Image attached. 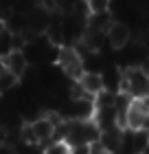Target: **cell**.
<instances>
[{"label":"cell","instance_id":"8992f818","mask_svg":"<svg viewBox=\"0 0 149 154\" xmlns=\"http://www.w3.org/2000/svg\"><path fill=\"white\" fill-rule=\"evenodd\" d=\"M97 108H94V99L92 97H83V99L70 101V115L68 119L73 121H94Z\"/></svg>","mask_w":149,"mask_h":154},{"label":"cell","instance_id":"2e32d148","mask_svg":"<svg viewBox=\"0 0 149 154\" xmlns=\"http://www.w3.org/2000/svg\"><path fill=\"white\" fill-rule=\"evenodd\" d=\"M143 154H149V141H147V145H145V150H143Z\"/></svg>","mask_w":149,"mask_h":154},{"label":"cell","instance_id":"8fae6325","mask_svg":"<svg viewBox=\"0 0 149 154\" xmlns=\"http://www.w3.org/2000/svg\"><path fill=\"white\" fill-rule=\"evenodd\" d=\"M112 2H114V0H86L90 16H99V13H110V11H112Z\"/></svg>","mask_w":149,"mask_h":154},{"label":"cell","instance_id":"9c48e42d","mask_svg":"<svg viewBox=\"0 0 149 154\" xmlns=\"http://www.w3.org/2000/svg\"><path fill=\"white\" fill-rule=\"evenodd\" d=\"M116 95L118 93H110V90H101L94 97V108L97 110H105V108H114L116 106Z\"/></svg>","mask_w":149,"mask_h":154},{"label":"cell","instance_id":"52a82bcc","mask_svg":"<svg viewBox=\"0 0 149 154\" xmlns=\"http://www.w3.org/2000/svg\"><path fill=\"white\" fill-rule=\"evenodd\" d=\"M2 68H7L9 73H13L18 79H22L24 73L29 71V60H26L24 51H13L2 60Z\"/></svg>","mask_w":149,"mask_h":154},{"label":"cell","instance_id":"6da1fadb","mask_svg":"<svg viewBox=\"0 0 149 154\" xmlns=\"http://www.w3.org/2000/svg\"><path fill=\"white\" fill-rule=\"evenodd\" d=\"M118 93L127 95L130 99H147L149 97V73L140 66L123 68V79H121Z\"/></svg>","mask_w":149,"mask_h":154},{"label":"cell","instance_id":"7a4b0ae2","mask_svg":"<svg viewBox=\"0 0 149 154\" xmlns=\"http://www.w3.org/2000/svg\"><path fill=\"white\" fill-rule=\"evenodd\" d=\"M55 64L59 66V71L66 75L70 82H79L81 79V75H83V60H81V55L77 53V48L73 44L59 48L57 62H55Z\"/></svg>","mask_w":149,"mask_h":154},{"label":"cell","instance_id":"277c9868","mask_svg":"<svg viewBox=\"0 0 149 154\" xmlns=\"http://www.w3.org/2000/svg\"><path fill=\"white\" fill-rule=\"evenodd\" d=\"M105 38H108V46L110 48L123 51V48H127L130 42H132V31H130V26H127L125 22L114 20V22L110 24V29L105 31Z\"/></svg>","mask_w":149,"mask_h":154},{"label":"cell","instance_id":"7c38bea8","mask_svg":"<svg viewBox=\"0 0 149 154\" xmlns=\"http://www.w3.org/2000/svg\"><path fill=\"white\" fill-rule=\"evenodd\" d=\"M44 154H73V148L66 141H53L44 148Z\"/></svg>","mask_w":149,"mask_h":154},{"label":"cell","instance_id":"5b68a950","mask_svg":"<svg viewBox=\"0 0 149 154\" xmlns=\"http://www.w3.org/2000/svg\"><path fill=\"white\" fill-rule=\"evenodd\" d=\"M147 115H149V106L147 103L143 99H132L130 106H127V112H125V130L138 132Z\"/></svg>","mask_w":149,"mask_h":154},{"label":"cell","instance_id":"30bf717a","mask_svg":"<svg viewBox=\"0 0 149 154\" xmlns=\"http://www.w3.org/2000/svg\"><path fill=\"white\" fill-rule=\"evenodd\" d=\"M20 84V79L13 73H9L7 68H0V95L9 93V90H13Z\"/></svg>","mask_w":149,"mask_h":154},{"label":"cell","instance_id":"9a60e30c","mask_svg":"<svg viewBox=\"0 0 149 154\" xmlns=\"http://www.w3.org/2000/svg\"><path fill=\"white\" fill-rule=\"evenodd\" d=\"M2 33H7V22H4V18H0V35Z\"/></svg>","mask_w":149,"mask_h":154},{"label":"cell","instance_id":"3957f363","mask_svg":"<svg viewBox=\"0 0 149 154\" xmlns=\"http://www.w3.org/2000/svg\"><path fill=\"white\" fill-rule=\"evenodd\" d=\"M26 123H31V130H33V134H35L37 145L46 148L48 143L55 141V132H57L59 125L55 123L48 115H42L40 119H33V121H26Z\"/></svg>","mask_w":149,"mask_h":154},{"label":"cell","instance_id":"5bb4252c","mask_svg":"<svg viewBox=\"0 0 149 154\" xmlns=\"http://www.w3.org/2000/svg\"><path fill=\"white\" fill-rule=\"evenodd\" d=\"M140 132H143V134H147V137H149V115L145 117V121H143V125H140Z\"/></svg>","mask_w":149,"mask_h":154},{"label":"cell","instance_id":"4fadbf2b","mask_svg":"<svg viewBox=\"0 0 149 154\" xmlns=\"http://www.w3.org/2000/svg\"><path fill=\"white\" fill-rule=\"evenodd\" d=\"M88 154H110V152H108V148H105L101 141H94V143L88 145Z\"/></svg>","mask_w":149,"mask_h":154},{"label":"cell","instance_id":"ba28073f","mask_svg":"<svg viewBox=\"0 0 149 154\" xmlns=\"http://www.w3.org/2000/svg\"><path fill=\"white\" fill-rule=\"evenodd\" d=\"M79 86H81V90H83V95H86V97H92V99H94L101 90H105V86H103V75L101 73L83 71L81 79H79Z\"/></svg>","mask_w":149,"mask_h":154}]
</instances>
